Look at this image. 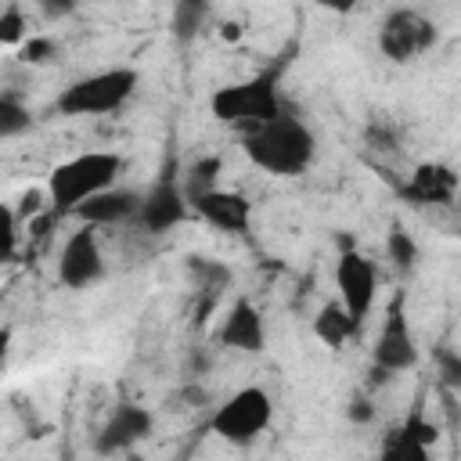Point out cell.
<instances>
[{
	"label": "cell",
	"instance_id": "cell-23",
	"mask_svg": "<svg viewBox=\"0 0 461 461\" xmlns=\"http://www.w3.org/2000/svg\"><path fill=\"white\" fill-rule=\"evenodd\" d=\"M25 40H29V22H25V14H22L18 4H7V7L0 11V43H4V47H22Z\"/></svg>",
	"mask_w": 461,
	"mask_h": 461
},
{
	"label": "cell",
	"instance_id": "cell-20",
	"mask_svg": "<svg viewBox=\"0 0 461 461\" xmlns=\"http://www.w3.org/2000/svg\"><path fill=\"white\" fill-rule=\"evenodd\" d=\"M385 252H389L393 267L403 270V274L414 270L418 259H421V249H418V241L411 238V230H407L403 223H393V227H389V234H385Z\"/></svg>",
	"mask_w": 461,
	"mask_h": 461
},
{
	"label": "cell",
	"instance_id": "cell-12",
	"mask_svg": "<svg viewBox=\"0 0 461 461\" xmlns=\"http://www.w3.org/2000/svg\"><path fill=\"white\" fill-rule=\"evenodd\" d=\"M461 191L457 173L447 162H418L411 169V176L400 184V198L411 209H443L454 205Z\"/></svg>",
	"mask_w": 461,
	"mask_h": 461
},
{
	"label": "cell",
	"instance_id": "cell-16",
	"mask_svg": "<svg viewBox=\"0 0 461 461\" xmlns=\"http://www.w3.org/2000/svg\"><path fill=\"white\" fill-rule=\"evenodd\" d=\"M137 209H140V191L112 184V187L90 194L72 216H79L83 223H94V227H115V223H133Z\"/></svg>",
	"mask_w": 461,
	"mask_h": 461
},
{
	"label": "cell",
	"instance_id": "cell-22",
	"mask_svg": "<svg viewBox=\"0 0 461 461\" xmlns=\"http://www.w3.org/2000/svg\"><path fill=\"white\" fill-rule=\"evenodd\" d=\"M432 364H436V378H439V385L461 393V353H457L454 346L439 342V346L432 349Z\"/></svg>",
	"mask_w": 461,
	"mask_h": 461
},
{
	"label": "cell",
	"instance_id": "cell-11",
	"mask_svg": "<svg viewBox=\"0 0 461 461\" xmlns=\"http://www.w3.org/2000/svg\"><path fill=\"white\" fill-rule=\"evenodd\" d=\"M151 432H155V414L144 403L119 400L112 407V414L104 418V425H101V432L94 439V450L97 454H126L140 439H148Z\"/></svg>",
	"mask_w": 461,
	"mask_h": 461
},
{
	"label": "cell",
	"instance_id": "cell-24",
	"mask_svg": "<svg viewBox=\"0 0 461 461\" xmlns=\"http://www.w3.org/2000/svg\"><path fill=\"white\" fill-rule=\"evenodd\" d=\"M187 270H191V277L202 281V288H209V292H220V288H227V281H230V270H227L223 263H212V259H202V256H191Z\"/></svg>",
	"mask_w": 461,
	"mask_h": 461
},
{
	"label": "cell",
	"instance_id": "cell-10",
	"mask_svg": "<svg viewBox=\"0 0 461 461\" xmlns=\"http://www.w3.org/2000/svg\"><path fill=\"white\" fill-rule=\"evenodd\" d=\"M104 277V252L97 241L94 223H83L79 230H72L58 252V281L65 288H90Z\"/></svg>",
	"mask_w": 461,
	"mask_h": 461
},
{
	"label": "cell",
	"instance_id": "cell-29",
	"mask_svg": "<svg viewBox=\"0 0 461 461\" xmlns=\"http://www.w3.org/2000/svg\"><path fill=\"white\" fill-rule=\"evenodd\" d=\"M457 205H461V191H457Z\"/></svg>",
	"mask_w": 461,
	"mask_h": 461
},
{
	"label": "cell",
	"instance_id": "cell-18",
	"mask_svg": "<svg viewBox=\"0 0 461 461\" xmlns=\"http://www.w3.org/2000/svg\"><path fill=\"white\" fill-rule=\"evenodd\" d=\"M209 18H212V0H173V14H169L173 40L191 43L194 36H202Z\"/></svg>",
	"mask_w": 461,
	"mask_h": 461
},
{
	"label": "cell",
	"instance_id": "cell-27",
	"mask_svg": "<svg viewBox=\"0 0 461 461\" xmlns=\"http://www.w3.org/2000/svg\"><path fill=\"white\" fill-rule=\"evenodd\" d=\"M79 7V0H40V11L47 18H68Z\"/></svg>",
	"mask_w": 461,
	"mask_h": 461
},
{
	"label": "cell",
	"instance_id": "cell-14",
	"mask_svg": "<svg viewBox=\"0 0 461 461\" xmlns=\"http://www.w3.org/2000/svg\"><path fill=\"white\" fill-rule=\"evenodd\" d=\"M191 212L223 234H249V223H252V202L241 191H227V187H212L198 194L191 202Z\"/></svg>",
	"mask_w": 461,
	"mask_h": 461
},
{
	"label": "cell",
	"instance_id": "cell-6",
	"mask_svg": "<svg viewBox=\"0 0 461 461\" xmlns=\"http://www.w3.org/2000/svg\"><path fill=\"white\" fill-rule=\"evenodd\" d=\"M418 360H421V349H418L414 328L407 321L403 292H393V299L385 303V317H382L375 349H371V364L382 367V371H389V375H400V371L418 367Z\"/></svg>",
	"mask_w": 461,
	"mask_h": 461
},
{
	"label": "cell",
	"instance_id": "cell-5",
	"mask_svg": "<svg viewBox=\"0 0 461 461\" xmlns=\"http://www.w3.org/2000/svg\"><path fill=\"white\" fill-rule=\"evenodd\" d=\"M274 421V400L267 389L259 385H245L238 393H230L209 418V432H216L220 439H227L230 447H249L256 443Z\"/></svg>",
	"mask_w": 461,
	"mask_h": 461
},
{
	"label": "cell",
	"instance_id": "cell-2",
	"mask_svg": "<svg viewBox=\"0 0 461 461\" xmlns=\"http://www.w3.org/2000/svg\"><path fill=\"white\" fill-rule=\"evenodd\" d=\"M119 169H122V158L115 151H83V155H72V158L58 162L47 176L50 212L54 216L76 212L90 194L112 187Z\"/></svg>",
	"mask_w": 461,
	"mask_h": 461
},
{
	"label": "cell",
	"instance_id": "cell-19",
	"mask_svg": "<svg viewBox=\"0 0 461 461\" xmlns=\"http://www.w3.org/2000/svg\"><path fill=\"white\" fill-rule=\"evenodd\" d=\"M220 169H223L220 155H202V158H194V162L187 166V173H184V191H187V202H194L198 194H205V191L220 187V184H216V180H220Z\"/></svg>",
	"mask_w": 461,
	"mask_h": 461
},
{
	"label": "cell",
	"instance_id": "cell-15",
	"mask_svg": "<svg viewBox=\"0 0 461 461\" xmlns=\"http://www.w3.org/2000/svg\"><path fill=\"white\" fill-rule=\"evenodd\" d=\"M220 346L234 353H263L267 349V324L252 299H234L220 324Z\"/></svg>",
	"mask_w": 461,
	"mask_h": 461
},
{
	"label": "cell",
	"instance_id": "cell-8",
	"mask_svg": "<svg viewBox=\"0 0 461 461\" xmlns=\"http://www.w3.org/2000/svg\"><path fill=\"white\" fill-rule=\"evenodd\" d=\"M191 212V202H187V191H184V180L176 176V166H169L144 194H140V209H137V227L144 234H166L173 227H180Z\"/></svg>",
	"mask_w": 461,
	"mask_h": 461
},
{
	"label": "cell",
	"instance_id": "cell-26",
	"mask_svg": "<svg viewBox=\"0 0 461 461\" xmlns=\"http://www.w3.org/2000/svg\"><path fill=\"white\" fill-rule=\"evenodd\" d=\"M346 421H349V425H371V421H375V403H371L364 393H357V396L346 403Z\"/></svg>",
	"mask_w": 461,
	"mask_h": 461
},
{
	"label": "cell",
	"instance_id": "cell-7",
	"mask_svg": "<svg viewBox=\"0 0 461 461\" xmlns=\"http://www.w3.org/2000/svg\"><path fill=\"white\" fill-rule=\"evenodd\" d=\"M436 40H439L436 25L411 7H393L378 25V50L396 65L421 58L425 50L436 47Z\"/></svg>",
	"mask_w": 461,
	"mask_h": 461
},
{
	"label": "cell",
	"instance_id": "cell-17",
	"mask_svg": "<svg viewBox=\"0 0 461 461\" xmlns=\"http://www.w3.org/2000/svg\"><path fill=\"white\" fill-rule=\"evenodd\" d=\"M357 324H353V317H349V310L342 306V299L335 295V299H328L321 310H317V317H313V335L328 346V349H342L349 339H357Z\"/></svg>",
	"mask_w": 461,
	"mask_h": 461
},
{
	"label": "cell",
	"instance_id": "cell-1",
	"mask_svg": "<svg viewBox=\"0 0 461 461\" xmlns=\"http://www.w3.org/2000/svg\"><path fill=\"white\" fill-rule=\"evenodd\" d=\"M241 151L270 176H303L317 155V140L299 115L281 112L267 122L241 130Z\"/></svg>",
	"mask_w": 461,
	"mask_h": 461
},
{
	"label": "cell",
	"instance_id": "cell-25",
	"mask_svg": "<svg viewBox=\"0 0 461 461\" xmlns=\"http://www.w3.org/2000/svg\"><path fill=\"white\" fill-rule=\"evenodd\" d=\"M58 54V43L50 40V36H29L22 47H18V58L25 61V65H43V61H50Z\"/></svg>",
	"mask_w": 461,
	"mask_h": 461
},
{
	"label": "cell",
	"instance_id": "cell-3",
	"mask_svg": "<svg viewBox=\"0 0 461 461\" xmlns=\"http://www.w3.org/2000/svg\"><path fill=\"white\" fill-rule=\"evenodd\" d=\"M277 79H281V68H263V72H256V76H249L241 83L216 86L212 97H209V112L220 122L238 126V130H249L256 122H267V119H274V115L285 112Z\"/></svg>",
	"mask_w": 461,
	"mask_h": 461
},
{
	"label": "cell",
	"instance_id": "cell-9",
	"mask_svg": "<svg viewBox=\"0 0 461 461\" xmlns=\"http://www.w3.org/2000/svg\"><path fill=\"white\" fill-rule=\"evenodd\" d=\"M375 288H378L375 263L364 252H357V245L339 249V259H335V292H339V299L349 310V317H353L357 328H364V321L371 313Z\"/></svg>",
	"mask_w": 461,
	"mask_h": 461
},
{
	"label": "cell",
	"instance_id": "cell-21",
	"mask_svg": "<svg viewBox=\"0 0 461 461\" xmlns=\"http://www.w3.org/2000/svg\"><path fill=\"white\" fill-rule=\"evenodd\" d=\"M32 126V112L14 94H0V140H14Z\"/></svg>",
	"mask_w": 461,
	"mask_h": 461
},
{
	"label": "cell",
	"instance_id": "cell-4",
	"mask_svg": "<svg viewBox=\"0 0 461 461\" xmlns=\"http://www.w3.org/2000/svg\"><path fill=\"white\" fill-rule=\"evenodd\" d=\"M137 83H140V72L130 68V65L90 72L83 79H72L58 94L54 112L58 115H72V119H79V115H112L137 94Z\"/></svg>",
	"mask_w": 461,
	"mask_h": 461
},
{
	"label": "cell",
	"instance_id": "cell-28",
	"mask_svg": "<svg viewBox=\"0 0 461 461\" xmlns=\"http://www.w3.org/2000/svg\"><path fill=\"white\" fill-rule=\"evenodd\" d=\"M317 7H324L331 14H353L360 7V0H317Z\"/></svg>",
	"mask_w": 461,
	"mask_h": 461
},
{
	"label": "cell",
	"instance_id": "cell-13",
	"mask_svg": "<svg viewBox=\"0 0 461 461\" xmlns=\"http://www.w3.org/2000/svg\"><path fill=\"white\" fill-rule=\"evenodd\" d=\"M436 439H439V429L421 414V403H414L411 414L382 436L378 454L385 461H425L429 450L436 447Z\"/></svg>",
	"mask_w": 461,
	"mask_h": 461
}]
</instances>
